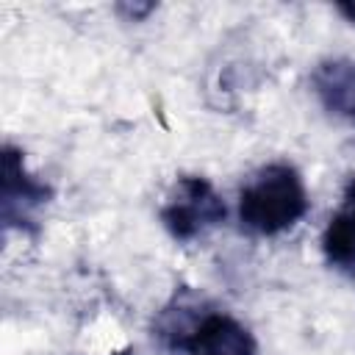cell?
I'll return each mask as SVG.
<instances>
[{
    "instance_id": "obj_2",
    "label": "cell",
    "mask_w": 355,
    "mask_h": 355,
    "mask_svg": "<svg viewBox=\"0 0 355 355\" xmlns=\"http://www.w3.org/2000/svg\"><path fill=\"white\" fill-rule=\"evenodd\" d=\"M161 336L178 355H258L252 333L222 311L169 322Z\"/></svg>"
},
{
    "instance_id": "obj_5",
    "label": "cell",
    "mask_w": 355,
    "mask_h": 355,
    "mask_svg": "<svg viewBox=\"0 0 355 355\" xmlns=\"http://www.w3.org/2000/svg\"><path fill=\"white\" fill-rule=\"evenodd\" d=\"M322 252L333 269L355 277V178L344 186L338 208L322 233Z\"/></svg>"
},
{
    "instance_id": "obj_6",
    "label": "cell",
    "mask_w": 355,
    "mask_h": 355,
    "mask_svg": "<svg viewBox=\"0 0 355 355\" xmlns=\"http://www.w3.org/2000/svg\"><path fill=\"white\" fill-rule=\"evenodd\" d=\"M311 86L319 103L330 114L347 122H355V64L352 61L347 58L322 61L311 75Z\"/></svg>"
},
{
    "instance_id": "obj_8",
    "label": "cell",
    "mask_w": 355,
    "mask_h": 355,
    "mask_svg": "<svg viewBox=\"0 0 355 355\" xmlns=\"http://www.w3.org/2000/svg\"><path fill=\"white\" fill-rule=\"evenodd\" d=\"M336 8H338V11H341V14H344V17H347L352 25H355V3H338Z\"/></svg>"
},
{
    "instance_id": "obj_1",
    "label": "cell",
    "mask_w": 355,
    "mask_h": 355,
    "mask_svg": "<svg viewBox=\"0 0 355 355\" xmlns=\"http://www.w3.org/2000/svg\"><path fill=\"white\" fill-rule=\"evenodd\" d=\"M308 191L302 175L286 164L275 161L261 166L239 191V222L241 230L252 236H277L294 227L308 214Z\"/></svg>"
},
{
    "instance_id": "obj_7",
    "label": "cell",
    "mask_w": 355,
    "mask_h": 355,
    "mask_svg": "<svg viewBox=\"0 0 355 355\" xmlns=\"http://www.w3.org/2000/svg\"><path fill=\"white\" fill-rule=\"evenodd\" d=\"M153 8H155L153 3H119V6H116V11H119V14H128V19H133V22H136V19H144Z\"/></svg>"
},
{
    "instance_id": "obj_3",
    "label": "cell",
    "mask_w": 355,
    "mask_h": 355,
    "mask_svg": "<svg viewBox=\"0 0 355 355\" xmlns=\"http://www.w3.org/2000/svg\"><path fill=\"white\" fill-rule=\"evenodd\" d=\"M225 216H227V208L222 197L200 175L178 178V183L172 186L161 208V222L175 241H191L205 230L216 227L219 222H225Z\"/></svg>"
},
{
    "instance_id": "obj_4",
    "label": "cell",
    "mask_w": 355,
    "mask_h": 355,
    "mask_svg": "<svg viewBox=\"0 0 355 355\" xmlns=\"http://www.w3.org/2000/svg\"><path fill=\"white\" fill-rule=\"evenodd\" d=\"M3 191H0V214H3V227L6 230H19V233H36L39 230V211L53 200V189L42 180H36L25 169V155L22 150L6 144L3 155Z\"/></svg>"
}]
</instances>
